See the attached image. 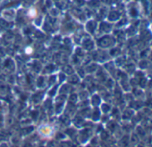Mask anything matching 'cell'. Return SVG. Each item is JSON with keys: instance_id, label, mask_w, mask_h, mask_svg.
Returning <instances> with one entry per match:
<instances>
[{"instance_id": "6da1fadb", "label": "cell", "mask_w": 152, "mask_h": 147, "mask_svg": "<svg viewBox=\"0 0 152 147\" xmlns=\"http://www.w3.org/2000/svg\"><path fill=\"white\" fill-rule=\"evenodd\" d=\"M151 29H152V25H151Z\"/></svg>"}]
</instances>
